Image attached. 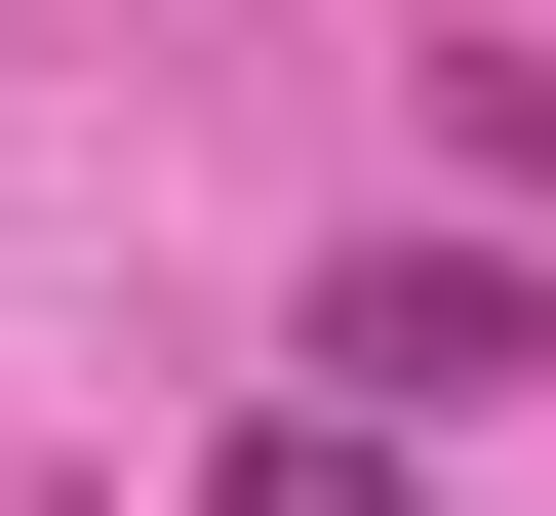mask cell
Listing matches in <instances>:
<instances>
[{"mask_svg": "<svg viewBox=\"0 0 556 516\" xmlns=\"http://www.w3.org/2000/svg\"><path fill=\"white\" fill-rule=\"evenodd\" d=\"M438 160H477V199L556 239V40H438Z\"/></svg>", "mask_w": 556, "mask_h": 516, "instance_id": "obj_2", "label": "cell"}, {"mask_svg": "<svg viewBox=\"0 0 556 516\" xmlns=\"http://www.w3.org/2000/svg\"><path fill=\"white\" fill-rule=\"evenodd\" d=\"M318 398H397V437H477V398H556V239H438V199H397V239L318 278Z\"/></svg>", "mask_w": 556, "mask_h": 516, "instance_id": "obj_1", "label": "cell"}]
</instances>
